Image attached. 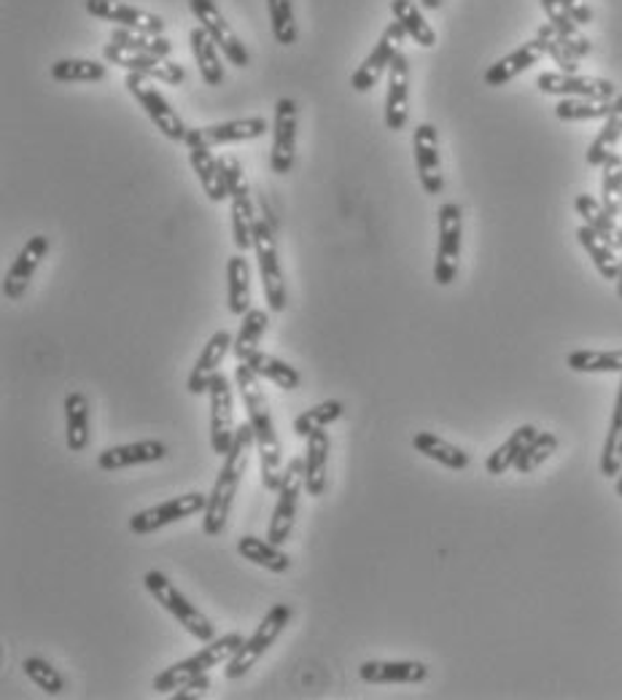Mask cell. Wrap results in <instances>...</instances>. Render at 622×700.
Segmentation results:
<instances>
[{
	"label": "cell",
	"instance_id": "f1b7e54d",
	"mask_svg": "<svg viewBox=\"0 0 622 700\" xmlns=\"http://www.w3.org/2000/svg\"><path fill=\"white\" fill-rule=\"evenodd\" d=\"M576 240H580V246L585 248L587 257L593 259V264H596V270L601 273V278L618 280L620 257H618V246H614V242L609 240V237H604L601 233H596L593 227L582 224V227L576 229Z\"/></svg>",
	"mask_w": 622,
	"mask_h": 700
},
{
	"label": "cell",
	"instance_id": "8fae6325",
	"mask_svg": "<svg viewBox=\"0 0 622 700\" xmlns=\"http://www.w3.org/2000/svg\"><path fill=\"white\" fill-rule=\"evenodd\" d=\"M189 9L195 14V20L200 22L202 30L216 41V47L222 49L224 58L237 67L251 65V54H248L246 43L237 38V33L232 30L229 22L224 20L222 9H219L216 0H189Z\"/></svg>",
	"mask_w": 622,
	"mask_h": 700
},
{
	"label": "cell",
	"instance_id": "7c38bea8",
	"mask_svg": "<svg viewBox=\"0 0 622 700\" xmlns=\"http://www.w3.org/2000/svg\"><path fill=\"white\" fill-rule=\"evenodd\" d=\"M208 397H211V448L216 455L229 453L232 442H235V397H232V383L229 377L219 372L213 377L211 388H208Z\"/></svg>",
	"mask_w": 622,
	"mask_h": 700
},
{
	"label": "cell",
	"instance_id": "6f0895ef",
	"mask_svg": "<svg viewBox=\"0 0 622 700\" xmlns=\"http://www.w3.org/2000/svg\"><path fill=\"white\" fill-rule=\"evenodd\" d=\"M622 216V213H620ZM618 293H620V299H622V237H620V275H618Z\"/></svg>",
	"mask_w": 622,
	"mask_h": 700
},
{
	"label": "cell",
	"instance_id": "8992f818",
	"mask_svg": "<svg viewBox=\"0 0 622 700\" xmlns=\"http://www.w3.org/2000/svg\"><path fill=\"white\" fill-rule=\"evenodd\" d=\"M253 251H257L259 275H262L264 297H268V308L273 313H283L288 304L286 280H283V267L278 257V240H275V227L270 218H257V233H253Z\"/></svg>",
	"mask_w": 622,
	"mask_h": 700
},
{
	"label": "cell",
	"instance_id": "603a6c76",
	"mask_svg": "<svg viewBox=\"0 0 622 700\" xmlns=\"http://www.w3.org/2000/svg\"><path fill=\"white\" fill-rule=\"evenodd\" d=\"M165 455V442H160V439H140V442L113 445V448L103 450V453L98 455V466L103 468V472H119V468L157 464V461H162Z\"/></svg>",
	"mask_w": 622,
	"mask_h": 700
},
{
	"label": "cell",
	"instance_id": "52a82bcc",
	"mask_svg": "<svg viewBox=\"0 0 622 700\" xmlns=\"http://www.w3.org/2000/svg\"><path fill=\"white\" fill-rule=\"evenodd\" d=\"M124 84H127L129 95L140 103V109L154 122V127L160 129L167 140H173V143H184L189 127L184 124V118L175 114V109L167 103V98L160 92V87H157L151 78L140 76V73H127Z\"/></svg>",
	"mask_w": 622,
	"mask_h": 700
},
{
	"label": "cell",
	"instance_id": "ab89813d",
	"mask_svg": "<svg viewBox=\"0 0 622 700\" xmlns=\"http://www.w3.org/2000/svg\"><path fill=\"white\" fill-rule=\"evenodd\" d=\"M391 14L405 27L407 36L415 43H421L423 49H432L437 43V33H434V27L428 25L426 16L421 14V9L412 0H391Z\"/></svg>",
	"mask_w": 622,
	"mask_h": 700
},
{
	"label": "cell",
	"instance_id": "60d3db41",
	"mask_svg": "<svg viewBox=\"0 0 622 700\" xmlns=\"http://www.w3.org/2000/svg\"><path fill=\"white\" fill-rule=\"evenodd\" d=\"M270 326L268 310L251 308L246 315H242L240 332L235 337V346H232V353L237 355V361H248L259 350V342H262L264 332Z\"/></svg>",
	"mask_w": 622,
	"mask_h": 700
},
{
	"label": "cell",
	"instance_id": "ffe728a7",
	"mask_svg": "<svg viewBox=\"0 0 622 700\" xmlns=\"http://www.w3.org/2000/svg\"><path fill=\"white\" fill-rule=\"evenodd\" d=\"M47 253H49V237L47 235H36L25 242V248H22L20 257L14 259V264H11L9 273H5V278H3V297L5 299H11V302H14V299H20L22 293L27 291V286H30L38 264L47 259Z\"/></svg>",
	"mask_w": 622,
	"mask_h": 700
},
{
	"label": "cell",
	"instance_id": "9a60e30c",
	"mask_svg": "<svg viewBox=\"0 0 622 700\" xmlns=\"http://www.w3.org/2000/svg\"><path fill=\"white\" fill-rule=\"evenodd\" d=\"M186 151H189V162L195 167L197 178H200L202 189H206L208 200L211 202H224L229 197V186H226V178L222 173V165H219V157H213V146L206 143L200 127H189L184 140Z\"/></svg>",
	"mask_w": 622,
	"mask_h": 700
},
{
	"label": "cell",
	"instance_id": "30bf717a",
	"mask_svg": "<svg viewBox=\"0 0 622 700\" xmlns=\"http://www.w3.org/2000/svg\"><path fill=\"white\" fill-rule=\"evenodd\" d=\"M461 237H463V213L456 202H445L439 208V242L437 259H434V280L439 286H450L458 273V259H461Z\"/></svg>",
	"mask_w": 622,
	"mask_h": 700
},
{
	"label": "cell",
	"instance_id": "7a4b0ae2",
	"mask_svg": "<svg viewBox=\"0 0 622 700\" xmlns=\"http://www.w3.org/2000/svg\"><path fill=\"white\" fill-rule=\"evenodd\" d=\"M253 445H257V437H253L251 423H240L235 434V442H232L229 453L224 455V464L219 468V477L216 483H213L211 496H208L206 512H202V530H206V536H219L226 528L237 488H240L242 474H246L248 461H251Z\"/></svg>",
	"mask_w": 622,
	"mask_h": 700
},
{
	"label": "cell",
	"instance_id": "836d02e7",
	"mask_svg": "<svg viewBox=\"0 0 622 700\" xmlns=\"http://www.w3.org/2000/svg\"><path fill=\"white\" fill-rule=\"evenodd\" d=\"M542 9H545L547 22L552 25V30H556L558 36L569 43V49L576 54V58L582 60L593 52V43L582 36L580 25H576L574 16L569 14V9H565L561 0H542Z\"/></svg>",
	"mask_w": 622,
	"mask_h": 700
},
{
	"label": "cell",
	"instance_id": "f6af8a7d",
	"mask_svg": "<svg viewBox=\"0 0 622 700\" xmlns=\"http://www.w3.org/2000/svg\"><path fill=\"white\" fill-rule=\"evenodd\" d=\"M343 412H345V404L339 402V399H329V402L315 404V408L304 410L302 415H297V421H294V434L308 439L310 434L321 432V428L332 426V423L339 421Z\"/></svg>",
	"mask_w": 622,
	"mask_h": 700
},
{
	"label": "cell",
	"instance_id": "b9f144b4",
	"mask_svg": "<svg viewBox=\"0 0 622 700\" xmlns=\"http://www.w3.org/2000/svg\"><path fill=\"white\" fill-rule=\"evenodd\" d=\"M601 474L609 479H618L622 474V380L618 388V399H614V412L612 423H609L607 442H604Z\"/></svg>",
	"mask_w": 622,
	"mask_h": 700
},
{
	"label": "cell",
	"instance_id": "d6a6232c",
	"mask_svg": "<svg viewBox=\"0 0 622 700\" xmlns=\"http://www.w3.org/2000/svg\"><path fill=\"white\" fill-rule=\"evenodd\" d=\"M237 552H240L246 561H251L253 566H262L273 574H283L291 568V558L281 550V545L270 539H259V536H240L237 541Z\"/></svg>",
	"mask_w": 622,
	"mask_h": 700
},
{
	"label": "cell",
	"instance_id": "d6986e66",
	"mask_svg": "<svg viewBox=\"0 0 622 700\" xmlns=\"http://www.w3.org/2000/svg\"><path fill=\"white\" fill-rule=\"evenodd\" d=\"M87 11L98 20L113 22L116 27H129V30L151 33V36H162L165 33V20L151 11L135 9V5L122 3V0H84Z\"/></svg>",
	"mask_w": 622,
	"mask_h": 700
},
{
	"label": "cell",
	"instance_id": "cb8c5ba5",
	"mask_svg": "<svg viewBox=\"0 0 622 700\" xmlns=\"http://www.w3.org/2000/svg\"><path fill=\"white\" fill-rule=\"evenodd\" d=\"M232 346H235V337H232L226 329H219L216 335H213L211 340L206 342V348H202L200 359L195 361V370H191L189 383H186L189 393H195V397H202V393H206L208 388H211L213 377L219 375V366H222L224 355L229 353Z\"/></svg>",
	"mask_w": 622,
	"mask_h": 700
},
{
	"label": "cell",
	"instance_id": "6da1fadb",
	"mask_svg": "<svg viewBox=\"0 0 622 700\" xmlns=\"http://www.w3.org/2000/svg\"><path fill=\"white\" fill-rule=\"evenodd\" d=\"M235 383L240 388L242 404H246L248 423L253 428V437H257V453L259 464H262V485L268 490H278L283 483V474H286V455H283V445L278 432H275L273 412H270V402L264 397V388L259 383V377L253 375L248 364H237L235 370Z\"/></svg>",
	"mask_w": 622,
	"mask_h": 700
},
{
	"label": "cell",
	"instance_id": "db71d44e",
	"mask_svg": "<svg viewBox=\"0 0 622 700\" xmlns=\"http://www.w3.org/2000/svg\"><path fill=\"white\" fill-rule=\"evenodd\" d=\"M208 690H211V679H208V674H202V676H195V679L184 682V685L173 692V698L175 700H195V698L206 696Z\"/></svg>",
	"mask_w": 622,
	"mask_h": 700
},
{
	"label": "cell",
	"instance_id": "c3c4849f",
	"mask_svg": "<svg viewBox=\"0 0 622 700\" xmlns=\"http://www.w3.org/2000/svg\"><path fill=\"white\" fill-rule=\"evenodd\" d=\"M601 205L612 213L614 218L622 213V157L614 151L601 165Z\"/></svg>",
	"mask_w": 622,
	"mask_h": 700
},
{
	"label": "cell",
	"instance_id": "5bb4252c",
	"mask_svg": "<svg viewBox=\"0 0 622 700\" xmlns=\"http://www.w3.org/2000/svg\"><path fill=\"white\" fill-rule=\"evenodd\" d=\"M103 58L113 62V65L124 67L127 73H140V76L151 78V82L181 84L186 78V71L178 65V62L167 58H157V54L133 52V49H124L119 47V43H109V47L103 49Z\"/></svg>",
	"mask_w": 622,
	"mask_h": 700
},
{
	"label": "cell",
	"instance_id": "f546056e",
	"mask_svg": "<svg viewBox=\"0 0 622 700\" xmlns=\"http://www.w3.org/2000/svg\"><path fill=\"white\" fill-rule=\"evenodd\" d=\"M226 304L232 315H246L251 310V267L248 259L235 253L226 262Z\"/></svg>",
	"mask_w": 622,
	"mask_h": 700
},
{
	"label": "cell",
	"instance_id": "8d00e7d4",
	"mask_svg": "<svg viewBox=\"0 0 622 700\" xmlns=\"http://www.w3.org/2000/svg\"><path fill=\"white\" fill-rule=\"evenodd\" d=\"M189 41H191V54H195L197 71H200L202 82H206L208 87H222L224 65H222V60H219L216 41H213V38L208 36L200 25L189 33Z\"/></svg>",
	"mask_w": 622,
	"mask_h": 700
},
{
	"label": "cell",
	"instance_id": "4dcf8cb0",
	"mask_svg": "<svg viewBox=\"0 0 622 700\" xmlns=\"http://www.w3.org/2000/svg\"><path fill=\"white\" fill-rule=\"evenodd\" d=\"M65 442L71 453H84L89 445V399L82 391L65 397Z\"/></svg>",
	"mask_w": 622,
	"mask_h": 700
},
{
	"label": "cell",
	"instance_id": "d590c367",
	"mask_svg": "<svg viewBox=\"0 0 622 700\" xmlns=\"http://www.w3.org/2000/svg\"><path fill=\"white\" fill-rule=\"evenodd\" d=\"M539 434V428L531 426V423H525V426H518L512 434H509V439L505 445H499V448L494 450V453L488 455V461H485V472L494 474V477H499V474H507L509 468L518 464V459L523 455V450L528 448L531 442H534V437Z\"/></svg>",
	"mask_w": 622,
	"mask_h": 700
},
{
	"label": "cell",
	"instance_id": "74e56055",
	"mask_svg": "<svg viewBox=\"0 0 622 700\" xmlns=\"http://www.w3.org/2000/svg\"><path fill=\"white\" fill-rule=\"evenodd\" d=\"M242 364L251 366V372L259 380L275 383L283 391H297L299 383H302V375H299L291 364H286V361L275 359V355L270 353H262V350H257V353L248 361H242Z\"/></svg>",
	"mask_w": 622,
	"mask_h": 700
},
{
	"label": "cell",
	"instance_id": "7402d4cb",
	"mask_svg": "<svg viewBox=\"0 0 622 700\" xmlns=\"http://www.w3.org/2000/svg\"><path fill=\"white\" fill-rule=\"evenodd\" d=\"M410 118V62L399 52L388 67V95H386V127L399 133Z\"/></svg>",
	"mask_w": 622,
	"mask_h": 700
},
{
	"label": "cell",
	"instance_id": "44dd1931",
	"mask_svg": "<svg viewBox=\"0 0 622 700\" xmlns=\"http://www.w3.org/2000/svg\"><path fill=\"white\" fill-rule=\"evenodd\" d=\"M366 685H418L428 679V665L418 660H366L359 665Z\"/></svg>",
	"mask_w": 622,
	"mask_h": 700
},
{
	"label": "cell",
	"instance_id": "ac0fdd59",
	"mask_svg": "<svg viewBox=\"0 0 622 700\" xmlns=\"http://www.w3.org/2000/svg\"><path fill=\"white\" fill-rule=\"evenodd\" d=\"M412 151H415V167L423 191L432 197L443 195L445 175L443 160H439V135L434 124H418L415 133H412Z\"/></svg>",
	"mask_w": 622,
	"mask_h": 700
},
{
	"label": "cell",
	"instance_id": "4316f807",
	"mask_svg": "<svg viewBox=\"0 0 622 700\" xmlns=\"http://www.w3.org/2000/svg\"><path fill=\"white\" fill-rule=\"evenodd\" d=\"M229 205H232V233H235V246L240 251L253 248V233H257V208H253L251 189L242 180L240 186L229 191Z\"/></svg>",
	"mask_w": 622,
	"mask_h": 700
},
{
	"label": "cell",
	"instance_id": "2e32d148",
	"mask_svg": "<svg viewBox=\"0 0 622 700\" xmlns=\"http://www.w3.org/2000/svg\"><path fill=\"white\" fill-rule=\"evenodd\" d=\"M536 87L545 95H558V98H590V100H612L618 98V87L609 78L582 76V73H542L536 78Z\"/></svg>",
	"mask_w": 622,
	"mask_h": 700
},
{
	"label": "cell",
	"instance_id": "83f0119b",
	"mask_svg": "<svg viewBox=\"0 0 622 700\" xmlns=\"http://www.w3.org/2000/svg\"><path fill=\"white\" fill-rule=\"evenodd\" d=\"M268 118L248 116V118H232V122H219L211 127H200L202 138L211 146L226 143H242V140H257L268 133Z\"/></svg>",
	"mask_w": 622,
	"mask_h": 700
},
{
	"label": "cell",
	"instance_id": "e0dca14e",
	"mask_svg": "<svg viewBox=\"0 0 622 700\" xmlns=\"http://www.w3.org/2000/svg\"><path fill=\"white\" fill-rule=\"evenodd\" d=\"M294 157H297V100L281 98L278 103H275L270 171L275 175L291 173Z\"/></svg>",
	"mask_w": 622,
	"mask_h": 700
},
{
	"label": "cell",
	"instance_id": "f5cc1de1",
	"mask_svg": "<svg viewBox=\"0 0 622 700\" xmlns=\"http://www.w3.org/2000/svg\"><path fill=\"white\" fill-rule=\"evenodd\" d=\"M556 450H558V437H556V434H552V432H539L534 437V442H531L528 448L523 450V455H520L514 468H518L520 474L536 472V468L545 464V461L550 459V455L556 453Z\"/></svg>",
	"mask_w": 622,
	"mask_h": 700
},
{
	"label": "cell",
	"instance_id": "9f6ffc18",
	"mask_svg": "<svg viewBox=\"0 0 622 700\" xmlns=\"http://www.w3.org/2000/svg\"><path fill=\"white\" fill-rule=\"evenodd\" d=\"M421 5L428 11H437L439 5H443V0H421Z\"/></svg>",
	"mask_w": 622,
	"mask_h": 700
},
{
	"label": "cell",
	"instance_id": "816d5d0a",
	"mask_svg": "<svg viewBox=\"0 0 622 700\" xmlns=\"http://www.w3.org/2000/svg\"><path fill=\"white\" fill-rule=\"evenodd\" d=\"M536 38H539L542 47H545V52L550 54L552 62H556L563 73H580V58H576V54L569 49V43H565L556 30H552L550 22L536 30Z\"/></svg>",
	"mask_w": 622,
	"mask_h": 700
},
{
	"label": "cell",
	"instance_id": "4fadbf2b",
	"mask_svg": "<svg viewBox=\"0 0 622 700\" xmlns=\"http://www.w3.org/2000/svg\"><path fill=\"white\" fill-rule=\"evenodd\" d=\"M405 38H407L405 27H401L399 22L394 20L391 25H388L386 30H383L381 41L375 43V49L370 52V58H366L359 67H356V73L350 76V87H353L356 92H370V89L375 87L377 82H381L383 73H386L388 67H391V62H394L396 54L401 52L399 47H401V41H405Z\"/></svg>",
	"mask_w": 622,
	"mask_h": 700
},
{
	"label": "cell",
	"instance_id": "3957f363",
	"mask_svg": "<svg viewBox=\"0 0 622 700\" xmlns=\"http://www.w3.org/2000/svg\"><path fill=\"white\" fill-rule=\"evenodd\" d=\"M242 641L246 639H242L237 630L235 634H224L222 639L208 641L200 652H195L191 658L181 660V663H173L170 668L162 671V674L154 679V692H160V696L175 692L184 682L195 679V676H202V674H211V671L219 668V665H226L232 660V654L242 647Z\"/></svg>",
	"mask_w": 622,
	"mask_h": 700
},
{
	"label": "cell",
	"instance_id": "9c48e42d",
	"mask_svg": "<svg viewBox=\"0 0 622 700\" xmlns=\"http://www.w3.org/2000/svg\"><path fill=\"white\" fill-rule=\"evenodd\" d=\"M304 490V459H291L283 474V483L278 488V504H275L273 521H270L268 539L275 545H286L291 539L294 523H297L299 496Z\"/></svg>",
	"mask_w": 622,
	"mask_h": 700
},
{
	"label": "cell",
	"instance_id": "7dc6e473",
	"mask_svg": "<svg viewBox=\"0 0 622 700\" xmlns=\"http://www.w3.org/2000/svg\"><path fill=\"white\" fill-rule=\"evenodd\" d=\"M622 138V114H612L604 122L601 133L596 135V140L587 149V165L590 167H601L609 157L618 151V143Z\"/></svg>",
	"mask_w": 622,
	"mask_h": 700
},
{
	"label": "cell",
	"instance_id": "5b68a950",
	"mask_svg": "<svg viewBox=\"0 0 622 700\" xmlns=\"http://www.w3.org/2000/svg\"><path fill=\"white\" fill-rule=\"evenodd\" d=\"M291 617H294V609L288 607V603H275V607L264 614L262 623H259L257 634H253L248 641H242V647L232 654V660L224 668L226 679H240V676H246L248 671L262 660V654L278 641V636L286 630V625L291 623Z\"/></svg>",
	"mask_w": 622,
	"mask_h": 700
},
{
	"label": "cell",
	"instance_id": "f907efd6",
	"mask_svg": "<svg viewBox=\"0 0 622 700\" xmlns=\"http://www.w3.org/2000/svg\"><path fill=\"white\" fill-rule=\"evenodd\" d=\"M22 671H25L27 679H30L38 690L47 692V696H60V692L65 690V679H62V674L49 660L27 658L25 663H22Z\"/></svg>",
	"mask_w": 622,
	"mask_h": 700
},
{
	"label": "cell",
	"instance_id": "681fc988",
	"mask_svg": "<svg viewBox=\"0 0 622 700\" xmlns=\"http://www.w3.org/2000/svg\"><path fill=\"white\" fill-rule=\"evenodd\" d=\"M270 25H273V36L281 47H291L297 43V22H294V5L291 0H268Z\"/></svg>",
	"mask_w": 622,
	"mask_h": 700
},
{
	"label": "cell",
	"instance_id": "ee69618b",
	"mask_svg": "<svg viewBox=\"0 0 622 700\" xmlns=\"http://www.w3.org/2000/svg\"><path fill=\"white\" fill-rule=\"evenodd\" d=\"M111 43L133 49V52L157 54V58H170V52H173V43H170L165 36H151V33L129 30V27H113Z\"/></svg>",
	"mask_w": 622,
	"mask_h": 700
},
{
	"label": "cell",
	"instance_id": "e575fe53",
	"mask_svg": "<svg viewBox=\"0 0 622 700\" xmlns=\"http://www.w3.org/2000/svg\"><path fill=\"white\" fill-rule=\"evenodd\" d=\"M612 114H622V95L612 100L563 98L556 105V116L561 122H593V118H609Z\"/></svg>",
	"mask_w": 622,
	"mask_h": 700
},
{
	"label": "cell",
	"instance_id": "680465c9",
	"mask_svg": "<svg viewBox=\"0 0 622 700\" xmlns=\"http://www.w3.org/2000/svg\"><path fill=\"white\" fill-rule=\"evenodd\" d=\"M614 493H618L620 499H622V474L618 477V485H614Z\"/></svg>",
	"mask_w": 622,
	"mask_h": 700
},
{
	"label": "cell",
	"instance_id": "11a10c76",
	"mask_svg": "<svg viewBox=\"0 0 622 700\" xmlns=\"http://www.w3.org/2000/svg\"><path fill=\"white\" fill-rule=\"evenodd\" d=\"M561 3L565 5V9H569V14L574 16V22L576 25H590L593 22V11H590V5H585L582 3V0H561Z\"/></svg>",
	"mask_w": 622,
	"mask_h": 700
},
{
	"label": "cell",
	"instance_id": "d4e9b609",
	"mask_svg": "<svg viewBox=\"0 0 622 700\" xmlns=\"http://www.w3.org/2000/svg\"><path fill=\"white\" fill-rule=\"evenodd\" d=\"M329 453L332 442L326 428L310 434L308 448H304V493L310 499H321L326 490V474H329Z\"/></svg>",
	"mask_w": 622,
	"mask_h": 700
},
{
	"label": "cell",
	"instance_id": "1f68e13d",
	"mask_svg": "<svg viewBox=\"0 0 622 700\" xmlns=\"http://www.w3.org/2000/svg\"><path fill=\"white\" fill-rule=\"evenodd\" d=\"M412 448L421 455H426L428 461H437L439 466L452 468V472H463V468L472 464L469 453H463L461 448H456L448 439L437 437V434L432 432H418L415 437H412Z\"/></svg>",
	"mask_w": 622,
	"mask_h": 700
},
{
	"label": "cell",
	"instance_id": "f35d334b",
	"mask_svg": "<svg viewBox=\"0 0 622 700\" xmlns=\"http://www.w3.org/2000/svg\"><path fill=\"white\" fill-rule=\"evenodd\" d=\"M565 366L582 375H622V350H574Z\"/></svg>",
	"mask_w": 622,
	"mask_h": 700
},
{
	"label": "cell",
	"instance_id": "277c9868",
	"mask_svg": "<svg viewBox=\"0 0 622 700\" xmlns=\"http://www.w3.org/2000/svg\"><path fill=\"white\" fill-rule=\"evenodd\" d=\"M144 585H146V590L154 596V601L160 603L165 612L173 614V617L181 623V628L189 630L197 641L208 643V641L216 639V628H213L211 620H208L206 614H202L200 609H197L195 603H191L189 598L178 590V587L170 583L165 574L157 572V568L154 572H146Z\"/></svg>",
	"mask_w": 622,
	"mask_h": 700
},
{
	"label": "cell",
	"instance_id": "bcb514c9",
	"mask_svg": "<svg viewBox=\"0 0 622 700\" xmlns=\"http://www.w3.org/2000/svg\"><path fill=\"white\" fill-rule=\"evenodd\" d=\"M105 65L95 60H84V58H65L57 60L52 65V78L54 82L62 84H73V82H103L105 78Z\"/></svg>",
	"mask_w": 622,
	"mask_h": 700
},
{
	"label": "cell",
	"instance_id": "484cf974",
	"mask_svg": "<svg viewBox=\"0 0 622 700\" xmlns=\"http://www.w3.org/2000/svg\"><path fill=\"white\" fill-rule=\"evenodd\" d=\"M545 47H542L539 38H534V41H525L523 47H518L514 52H509L507 58H501L496 65H490L488 71H485L483 82L488 84V87H505V84L512 82V78H518L520 73L528 71L531 65H536L542 58H545Z\"/></svg>",
	"mask_w": 622,
	"mask_h": 700
},
{
	"label": "cell",
	"instance_id": "7bdbcfd3",
	"mask_svg": "<svg viewBox=\"0 0 622 700\" xmlns=\"http://www.w3.org/2000/svg\"><path fill=\"white\" fill-rule=\"evenodd\" d=\"M574 208H576V213H580L582 222H585L587 227H593L596 233H601L604 237H609V240H612L614 246H620L622 229H618V218H614L612 213H609L607 208L601 205V200H596V197H590V195H576Z\"/></svg>",
	"mask_w": 622,
	"mask_h": 700
},
{
	"label": "cell",
	"instance_id": "ba28073f",
	"mask_svg": "<svg viewBox=\"0 0 622 700\" xmlns=\"http://www.w3.org/2000/svg\"><path fill=\"white\" fill-rule=\"evenodd\" d=\"M208 496L200 493V490H191V493L175 496V499L162 501V504L149 507V510H140L129 517V530L138 536L154 534V530L167 528V525L186 521V517H195L200 512H206Z\"/></svg>",
	"mask_w": 622,
	"mask_h": 700
}]
</instances>
